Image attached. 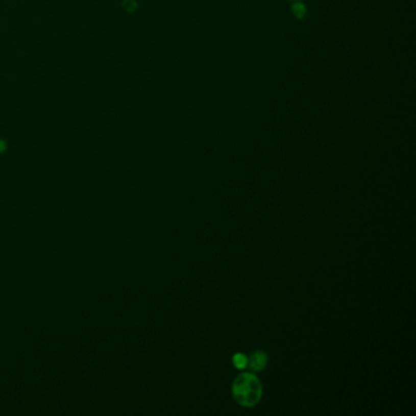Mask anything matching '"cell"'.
Here are the masks:
<instances>
[{
	"label": "cell",
	"mask_w": 416,
	"mask_h": 416,
	"mask_svg": "<svg viewBox=\"0 0 416 416\" xmlns=\"http://www.w3.org/2000/svg\"><path fill=\"white\" fill-rule=\"evenodd\" d=\"M5 148H6V143L4 142V140H2V139H0V153H2V152H4Z\"/></svg>",
	"instance_id": "277c9868"
},
{
	"label": "cell",
	"mask_w": 416,
	"mask_h": 416,
	"mask_svg": "<svg viewBox=\"0 0 416 416\" xmlns=\"http://www.w3.org/2000/svg\"><path fill=\"white\" fill-rule=\"evenodd\" d=\"M232 362L238 370H243V369H246L247 365H248V358H247L243 353H237V354L233 355Z\"/></svg>",
	"instance_id": "3957f363"
},
{
	"label": "cell",
	"mask_w": 416,
	"mask_h": 416,
	"mask_svg": "<svg viewBox=\"0 0 416 416\" xmlns=\"http://www.w3.org/2000/svg\"><path fill=\"white\" fill-rule=\"evenodd\" d=\"M268 361L267 354L262 350H255L254 353H252L248 358V365L249 369L254 372L262 371L265 368H266Z\"/></svg>",
	"instance_id": "7a4b0ae2"
},
{
	"label": "cell",
	"mask_w": 416,
	"mask_h": 416,
	"mask_svg": "<svg viewBox=\"0 0 416 416\" xmlns=\"http://www.w3.org/2000/svg\"><path fill=\"white\" fill-rule=\"evenodd\" d=\"M232 396L240 406L253 408L261 400L262 386L253 372H243L233 380Z\"/></svg>",
	"instance_id": "6da1fadb"
}]
</instances>
